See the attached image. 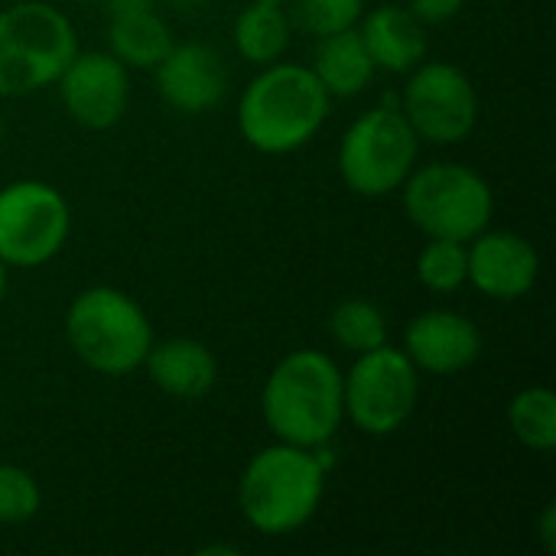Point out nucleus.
<instances>
[{
  "label": "nucleus",
  "instance_id": "nucleus-1",
  "mask_svg": "<svg viewBox=\"0 0 556 556\" xmlns=\"http://www.w3.org/2000/svg\"><path fill=\"white\" fill-rule=\"evenodd\" d=\"M329 108L332 98L309 65L277 59L248 81L238 101V130L251 150L283 156L323 130Z\"/></svg>",
  "mask_w": 556,
  "mask_h": 556
},
{
  "label": "nucleus",
  "instance_id": "nucleus-2",
  "mask_svg": "<svg viewBox=\"0 0 556 556\" xmlns=\"http://www.w3.org/2000/svg\"><path fill=\"white\" fill-rule=\"evenodd\" d=\"M261 417L280 443L323 450L345 420L342 368L319 349L283 355L264 381Z\"/></svg>",
  "mask_w": 556,
  "mask_h": 556
},
{
  "label": "nucleus",
  "instance_id": "nucleus-3",
  "mask_svg": "<svg viewBox=\"0 0 556 556\" xmlns=\"http://www.w3.org/2000/svg\"><path fill=\"white\" fill-rule=\"evenodd\" d=\"M326 495V466L316 450L274 443L251 456L238 482L244 521L264 538H290L303 531Z\"/></svg>",
  "mask_w": 556,
  "mask_h": 556
},
{
  "label": "nucleus",
  "instance_id": "nucleus-4",
  "mask_svg": "<svg viewBox=\"0 0 556 556\" xmlns=\"http://www.w3.org/2000/svg\"><path fill=\"white\" fill-rule=\"evenodd\" d=\"M65 342L88 371L124 378L143 368L153 326L124 290L88 287L65 309Z\"/></svg>",
  "mask_w": 556,
  "mask_h": 556
},
{
  "label": "nucleus",
  "instance_id": "nucleus-5",
  "mask_svg": "<svg viewBox=\"0 0 556 556\" xmlns=\"http://www.w3.org/2000/svg\"><path fill=\"white\" fill-rule=\"evenodd\" d=\"M78 52L72 20L42 0L0 10V98H26L59 81Z\"/></svg>",
  "mask_w": 556,
  "mask_h": 556
},
{
  "label": "nucleus",
  "instance_id": "nucleus-6",
  "mask_svg": "<svg viewBox=\"0 0 556 556\" xmlns=\"http://www.w3.org/2000/svg\"><path fill=\"white\" fill-rule=\"evenodd\" d=\"M410 225L427 238H450L469 244L495 215L492 186L466 163L414 166L401 186Z\"/></svg>",
  "mask_w": 556,
  "mask_h": 556
},
{
  "label": "nucleus",
  "instance_id": "nucleus-7",
  "mask_svg": "<svg viewBox=\"0 0 556 556\" xmlns=\"http://www.w3.org/2000/svg\"><path fill=\"white\" fill-rule=\"evenodd\" d=\"M420 137L401 108H371L358 114L339 140L336 166L342 182L362 199H384L404 186L417 166Z\"/></svg>",
  "mask_w": 556,
  "mask_h": 556
},
{
  "label": "nucleus",
  "instance_id": "nucleus-8",
  "mask_svg": "<svg viewBox=\"0 0 556 556\" xmlns=\"http://www.w3.org/2000/svg\"><path fill=\"white\" fill-rule=\"evenodd\" d=\"M417 397H420V371L394 345L362 352L355 355L349 375L342 371L345 417L365 437L397 433L410 420Z\"/></svg>",
  "mask_w": 556,
  "mask_h": 556
},
{
  "label": "nucleus",
  "instance_id": "nucleus-9",
  "mask_svg": "<svg viewBox=\"0 0 556 556\" xmlns=\"http://www.w3.org/2000/svg\"><path fill=\"white\" fill-rule=\"evenodd\" d=\"M72 212L65 195L39 179L0 189V261L7 267H42L68 241Z\"/></svg>",
  "mask_w": 556,
  "mask_h": 556
},
{
  "label": "nucleus",
  "instance_id": "nucleus-10",
  "mask_svg": "<svg viewBox=\"0 0 556 556\" xmlns=\"http://www.w3.org/2000/svg\"><path fill=\"white\" fill-rule=\"evenodd\" d=\"M401 114L420 137V143L453 147L463 143L479 124V88L453 62H420L407 72Z\"/></svg>",
  "mask_w": 556,
  "mask_h": 556
},
{
  "label": "nucleus",
  "instance_id": "nucleus-11",
  "mask_svg": "<svg viewBox=\"0 0 556 556\" xmlns=\"http://www.w3.org/2000/svg\"><path fill=\"white\" fill-rule=\"evenodd\" d=\"M59 98L65 114L85 130H111L130 104V75L111 52H75L59 75Z\"/></svg>",
  "mask_w": 556,
  "mask_h": 556
},
{
  "label": "nucleus",
  "instance_id": "nucleus-12",
  "mask_svg": "<svg viewBox=\"0 0 556 556\" xmlns=\"http://www.w3.org/2000/svg\"><path fill=\"white\" fill-rule=\"evenodd\" d=\"M541 254L515 231H482L466 244V283L498 303H515L538 287Z\"/></svg>",
  "mask_w": 556,
  "mask_h": 556
},
{
  "label": "nucleus",
  "instance_id": "nucleus-13",
  "mask_svg": "<svg viewBox=\"0 0 556 556\" xmlns=\"http://www.w3.org/2000/svg\"><path fill=\"white\" fill-rule=\"evenodd\" d=\"M410 365L424 375L450 378L472 368L482 355L479 326L453 309H427L404 329V349Z\"/></svg>",
  "mask_w": 556,
  "mask_h": 556
},
{
  "label": "nucleus",
  "instance_id": "nucleus-14",
  "mask_svg": "<svg viewBox=\"0 0 556 556\" xmlns=\"http://www.w3.org/2000/svg\"><path fill=\"white\" fill-rule=\"evenodd\" d=\"M156 94L179 114H205L228 94V68L205 42H173L153 65Z\"/></svg>",
  "mask_w": 556,
  "mask_h": 556
},
{
  "label": "nucleus",
  "instance_id": "nucleus-15",
  "mask_svg": "<svg viewBox=\"0 0 556 556\" xmlns=\"http://www.w3.org/2000/svg\"><path fill=\"white\" fill-rule=\"evenodd\" d=\"M355 29L375 68L381 72L407 75L427 59V26L407 7L381 3L375 10H365Z\"/></svg>",
  "mask_w": 556,
  "mask_h": 556
},
{
  "label": "nucleus",
  "instance_id": "nucleus-16",
  "mask_svg": "<svg viewBox=\"0 0 556 556\" xmlns=\"http://www.w3.org/2000/svg\"><path fill=\"white\" fill-rule=\"evenodd\" d=\"M143 368H147V378L176 401H202L205 394H212L218 381V362L212 349L186 336L163 339V342L153 339L143 358Z\"/></svg>",
  "mask_w": 556,
  "mask_h": 556
},
{
  "label": "nucleus",
  "instance_id": "nucleus-17",
  "mask_svg": "<svg viewBox=\"0 0 556 556\" xmlns=\"http://www.w3.org/2000/svg\"><path fill=\"white\" fill-rule=\"evenodd\" d=\"M111 20H108V52L121 59L127 68H147L173 49V29L166 20L147 3V0H111Z\"/></svg>",
  "mask_w": 556,
  "mask_h": 556
},
{
  "label": "nucleus",
  "instance_id": "nucleus-18",
  "mask_svg": "<svg viewBox=\"0 0 556 556\" xmlns=\"http://www.w3.org/2000/svg\"><path fill=\"white\" fill-rule=\"evenodd\" d=\"M309 68L319 78V85L329 91V98L362 94L378 72L355 26L332 36H319Z\"/></svg>",
  "mask_w": 556,
  "mask_h": 556
},
{
  "label": "nucleus",
  "instance_id": "nucleus-19",
  "mask_svg": "<svg viewBox=\"0 0 556 556\" xmlns=\"http://www.w3.org/2000/svg\"><path fill=\"white\" fill-rule=\"evenodd\" d=\"M293 36V20L287 13V3L270 0H251L231 26L235 49L251 65H270L277 62Z\"/></svg>",
  "mask_w": 556,
  "mask_h": 556
},
{
  "label": "nucleus",
  "instance_id": "nucleus-20",
  "mask_svg": "<svg viewBox=\"0 0 556 556\" xmlns=\"http://www.w3.org/2000/svg\"><path fill=\"white\" fill-rule=\"evenodd\" d=\"M508 427L515 440L531 453H554L556 446V394L544 384L525 388L508 404Z\"/></svg>",
  "mask_w": 556,
  "mask_h": 556
},
{
  "label": "nucleus",
  "instance_id": "nucleus-21",
  "mask_svg": "<svg viewBox=\"0 0 556 556\" xmlns=\"http://www.w3.org/2000/svg\"><path fill=\"white\" fill-rule=\"evenodd\" d=\"M329 336L336 339L339 349H345L352 355H362V352L388 345V316L371 300L352 296V300H342L332 309Z\"/></svg>",
  "mask_w": 556,
  "mask_h": 556
},
{
  "label": "nucleus",
  "instance_id": "nucleus-22",
  "mask_svg": "<svg viewBox=\"0 0 556 556\" xmlns=\"http://www.w3.org/2000/svg\"><path fill=\"white\" fill-rule=\"evenodd\" d=\"M417 280L433 293H453L466 283V244L450 238H427L417 254Z\"/></svg>",
  "mask_w": 556,
  "mask_h": 556
},
{
  "label": "nucleus",
  "instance_id": "nucleus-23",
  "mask_svg": "<svg viewBox=\"0 0 556 556\" xmlns=\"http://www.w3.org/2000/svg\"><path fill=\"white\" fill-rule=\"evenodd\" d=\"M287 7L293 26H300L316 39L358 26L365 13V0H290Z\"/></svg>",
  "mask_w": 556,
  "mask_h": 556
},
{
  "label": "nucleus",
  "instance_id": "nucleus-24",
  "mask_svg": "<svg viewBox=\"0 0 556 556\" xmlns=\"http://www.w3.org/2000/svg\"><path fill=\"white\" fill-rule=\"evenodd\" d=\"M42 492L29 469L0 466V525H26L39 515Z\"/></svg>",
  "mask_w": 556,
  "mask_h": 556
},
{
  "label": "nucleus",
  "instance_id": "nucleus-25",
  "mask_svg": "<svg viewBox=\"0 0 556 556\" xmlns=\"http://www.w3.org/2000/svg\"><path fill=\"white\" fill-rule=\"evenodd\" d=\"M463 7H466V0H407V10H410L424 26L446 23V20H453Z\"/></svg>",
  "mask_w": 556,
  "mask_h": 556
},
{
  "label": "nucleus",
  "instance_id": "nucleus-26",
  "mask_svg": "<svg viewBox=\"0 0 556 556\" xmlns=\"http://www.w3.org/2000/svg\"><path fill=\"white\" fill-rule=\"evenodd\" d=\"M554 521H556V511L554 505H547L544 508V515H541V541H544V551L547 554H556V538H554Z\"/></svg>",
  "mask_w": 556,
  "mask_h": 556
},
{
  "label": "nucleus",
  "instance_id": "nucleus-27",
  "mask_svg": "<svg viewBox=\"0 0 556 556\" xmlns=\"http://www.w3.org/2000/svg\"><path fill=\"white\" fill-rule=\"evenodd\" d=\"M7 270H10V267H7V264L0 261V306H3V300H7V283H10Z\"/></svg>",
  "mask_w": 556,
  "mask_h": 556
},
{
  "label": "nucleus",
  "instance_id": "nucleus-28",
  "mask_svg": "<svg viewBox=\"0 0 556 556\" xmlns=\"http://www.w3.org/2000/svg\"><path fill=\"white\" fill-rule=\"evenodd\" d=\"M3 134H7V124H3V114H0V143H3Z\"/></svg>",
  "mask_w": 556,
  "mask_h": 556
},
{
  "label": "nucleus",
  "instance_id": "nucleus-29",
  "mask_svg": "<svg viewBox=\"0 0 556 556\" xmlns=\"http://www.w3.org/2000/svg\"><path fill=\"white\" fill-rule=\"evenodd\" d=\"M78 3H104V0H78Z\"/></svg>",
  "mask_w": 556,
  "mask_h": 556
},
{
  "label": "nucleus",
  "instance_id": "nucleus-30",
  "mask_svg": "<svg viewBox=\"0 0 556 556\" xmlns=\"http://www.w3.org/2000/svg\"><path fill=\"white\" fill-rule=\"evenodd\" d=\"M270 3H290V0H270Z\"/></svg>",
  "mask_w": 556,
  "mask_h": 556
}]
</instances>
